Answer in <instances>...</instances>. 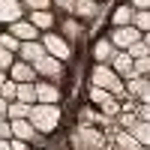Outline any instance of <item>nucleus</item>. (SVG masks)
<instances>
[{
  "instance_id": "nucleus-13",
  "label": "nucleus",
  "mask_w": 150,
  "mask_h": 150,
  "mask_svg": "<svg viewBox=\"0 0 150 150\" xmlns=\"http://www.w3.org/2000/svg\"><path fill=\"white\" fill-rule=\"evenodd\" d=\"M24 18V6H21V0H0V24H9L12 21H18Z\"/></svg>"
},
{
  "instance_id": "nucleus-26",
  "label": "nucleus",
  "mask_w": 150,
  "mask_h": 150,
  "mask_svg": "<svg viewBox=\"0 0 150 150\" xmlns=\"http://www.w3.org/2000/svg\"><path fill=\"white\" fill-rule=\"evenodd\" d=\"M108 96H111V93H108V90H102V87H93V84L87 87V102H90V105H96V108L102 105Z\"/></svg>"
},
{
  "instance_id": "nucleus-16",
  "label": "nucleus",
  "mask_w": 150,
  "mask_h": 150,
  "mask_svg": "<svg viewBox=\"0 0 150 150\" xmlns=\"http://www.w3.org/2000/svg\"><path fill=\"white\" fill-rule=\"evenodd\" d=\"M18 60H27V63H33V60H39L42 54H45V48H42V42L39 39H30V42H18Z\"/></svg>"
},
{
  "instance_id": "nucleus-28",
  "label": "nucleus",
  "mask_w": 150,
  "mask_h": 150,
  "mask_svg": "<svg viewBox=\"0 0 150 150\" xmlns=\"http://www.w3.org/2000/svg\"><path fill=\"white\" fill-rule=\"evenodd\" d=\"M147 72H150V57H135V60H132V78L147 75Z\"/></svg>"
},
{
  "instance_id": "nucleus-6",
  "label": "nucleus",
  "mask_w": 150,
  "mask_h": 150,
  "mask_svg": "<svg viewBox=\"0 0 150 150\" xmlns=\"http://www.w3.org/2000/svg\"><path fill=\"white\" fill-rule=\"evenodd\" d=\"M102 132H105V138H108V147H114V150H147L144 144L135 141L126 129H120L117 123H111V126L102 129Z\"/></svg>"
},
{
  "instance_id": "nucleus-20",
  "label": "nucleus",
  "mask_w": 150,
  "mask_h": 150,
  "mask_svg": "<svg viewBox=\"0 0 150 150\" xmlns=\"http://www.w3.org/2000/svg\"><path fill=\"white\" fill-rule=\"evenodd\" d=\"M126 132H129L138 144H144V147L150 144V126H147V120H132L129 126H126Z\"/></svg>"
},
{
  "instance_id": "nucleus-12",
  "label": "nucleus",
  "mask_w": 150,
  "mask_h": 150,
  "mask_svg": "<svg viewBox=\"0 0 150 150\" xmlns=\"http://www.w3.org/2000/svg\"><path fill=\"white\" fill-rule=\"evenodd\" d=\"M12 36H15L18 42H30V39H39V30L33 27V24L27 21V18H18V21H12L9 27H6Z\"/></svg>"
},
{
  "instance_id": "nucleus-7",
  "label": "nucleus",
  "mask_w": 150,
  "mask_h": 150,
  "mask_svg": "<svg viewBox=\"0 0 150 150\" xmlns=\"http://www.w3.org/2000/svg\"><path fill=\"white\" fill-rule=\"evenodd\" d=\"M12 123V138H21V141H27L33 147H42L45 144V135L42 132H36V126L24 117V120H9Z\"/></svg>"
},
{
  "instance_id": "nucleus-30",
  "label": "nucleus",
  "mask_w": 150,
  "mask_h": 150,
  "mask_svg": "<svg viewBox=\"0 0 150 150\" xmlns=\"http://www.w3.org/2000/svg\"><path fill=\"white\" fill-rule=\"evenodd\" d=\"M0 45H3L6 51H12V54L18 51V39H15V36H12L9 30H3V33H0Z\"/></svg>"
},
{
  "instance_id": "nucleus-11",
  "label": "nucleus",
  "mask_w": 150,
  "mask_h": 150,
  "mask_svg": "<svg viewBox=\"0 0 150 150\" xmlns=\"http://www.w3.org/2000/svg\"><path fill=\"white\" fill-rule=\"evenodd\" d=\"M6 72H9V78L15 81V84H33V81H36L33 63H27V60H12Z\"/></svg>"
},
{
  "instance_id": "nucleus-33",
  "label": "nucleus",
  "mask_w": 150,
  "mask_h": 150,
  "mask_svg": "<svg viewBox=\"0 0 150 150\" xmlns=\"http://www.w3.org/2000/svg\"><path fill=\"white\" fill-rule=\"evenodd\" d=\"M9 147H12V150H33V144L21 141V138H9Z\"/></svg>"
},
{
  "instance_id": "nucleus-4",
  "label": "nucleus",
  "mask_w": 150,
  "mask_h": 150,
  "mask_svg": "<svg viewBox=\"0 0 150 150\" xmlns=\"http://www.w3.org/2000/svg\"><path fill=\"white\" fill-rule=\"evenodd\" d=\"M33 72H36V78H45L51 84H63V78H66L63 60H57L51 54H42L39 60H33Z\"/></svg>"
},
{
  "instance_id": "nucleus-27",
  "label": "nucleus",
  "mask_w": 150,
  "mask_h": 150,
  "mask_svg": "<svg viewBox=\"0 0 150 150\" xmlns=\"http://www.w3.org/2000/svg\"><path fill=\"white\" fill-rule=\"evenodd\" d=\"M99 111H102L105 117H117L120 114V99H114V96H108L102 105H99Z\"/></svg>"
},
{
  "instance_id": "nucleus-15",
  "label": "nucleus",
  "mask_w": 150,
  "mask_h": 150,
  "mask_svg": "<svg viewBox=\"0 0 150 150\" xmlns=\"http://www.w3.org/2000/svg\"><path fill=\"white\" fill-rule=\"evenodd\" d=\"M108 66L114 69L120 78H132V57H129L126 51H114L111 60H108Z\"/></svg>"
},
{
  "instance_id": "nucleus-18",
  "label": "nucleus",
  "mask_w": 150,
  "mask_h": 150,
  "mask_svg": "<svg viewBox=\"0 0 150 150\" xmlns=\"http://www.w3.org/2000/svg\"><path fill=\"white\" fill-rule=\"evenodd\" d=\"M27 21H30V24H33V27L39 30V33L51 30L54 24H57V21H54V12H51V9H36V12H30V18H27Z\"/></svg>"
},
{
  "instance_id": "nucleus-8",
  "label": "nucleus",
  "mask_w": 150,
  "mask_h": 150,
  "mask_svg": "<svg viewBox=\"0 0 150 150\" xmlns=\"http://www.w3.org/2000/svg\"><path fill=\"white\" fill-rule=\"evenodd\" d=\"M138 39H141V33L135 30L132 24H123V27H111V30H108V42L114 45L117 51H126V48L135 45Z\"/></svg>"
},
{
  "instance_id": "nucleus-17",
  "label": "nucleus",
  "mask_w": 150,
  "mask_h": 150,
  "mask_svg": "<svg viewBox=\"0 0 150 150\" xmlns=\"http://www.w3.org/2000/svg\"><path fill=\"white\" fill-rule=\"evenodd\" d=\"M60 36L72 45V42H78L81 36H84V24L78 18H63V24H60Z\"/></svg>"
},
{
  "instance_id": "nucleus-22",
  "label": "nucleus",
  "mask_w": 150,
  "mask_h": 150,
  "mask_svg": "<svg viewBox=\"0 0 150 150\" xmlns=\"http://www.w3.org/2000/svg\"><path fill=\"white\" fill-rule=\"evenodd\" d=\"M132 12H135V9H132L129 3L117 6V9H114V15H111V27H123V24H129V21H132Z\"/></svg>"
},
{
  "instance_id": "nucleus-1",
  "label": "nucleus",
  "mask_w": 150,
  "mask_h": 150,
  "mask_svg": "<svg viewBox=\"0 0 150 150\" xmlns=\"http://www.w3.org/2000/svg\"><path fill=\"white\" fill-rule=\"evenodd\" d=\"M27 120L36 126V132H42L45 138L48 135H54L60 129V120H63V114H60V105H48V102H33L30 105V114Z\"/></svg>"
},
{
  "instance_id": "nucleus-5",
  "label": "nucleus",
  "mask_w": 150,
  "mask_h": 150,
  "mask_svg": "<svg viewBox=\"0 0 150 150\" xmlns=\"http://www.w3.org/2000/svg\"><path fill=\"white\" fill-rule=\"evenodd\" d=\"M39 42H42V48H45V54H51V57H57V60H63V63H66V60H72V45H69L60 33L45 30Z\"/></svg>"
},
{
  "instance_id": "nucleus-29",
  "label": "nucleus",
  "mask_w": 150,
  "mask_h": 150,
  "mask_svg": "<svg viewBox=\"0 0 150 150\" xmlns=\"http://www.w3.org/2000/svg\"><path fill=\"white\" fill-rule=\"evenodd\" d=\"M24 12H36V9H51V0H21Z\"/></svg>"
},
{
  "instance_id": "nucleus-10",
  "label": "nucleus",
  "mask_w": 150,
  "mask_h": 150,
  "mask_svg": "<svg viewBox=\"0 0 150 150\" xmlns=\"http://www.w3.org/2000/svg\"><path fill=\"white\" fill-rule=\"evenodd\" d=\"M123 90H126V96L135 99V102H150V81H147V75L123 78Z\"/></svg>"
},
{
  "instance_id": "nucleus-21",
  "label": "nucleus",
  "mask_w": 150,
  "mask_h": 150,
  "mask_svg": "<svg viewBox=\"0 0 150 150\" xmlns=\"http://www.w3.org/2000/svg\"><path fill=\"white\" fill-rule=\"evenodd\" d=\"M30 114V105L18 102V99H12V102H6V120H24Z\"/></svg>"
},
{
  "instance_id": "nucleus-3",
  "label": "nucleus",
  "mask_w": 150,
  "mask_h": 150,
  "mask_svg": "<svg viewBox=\"0 0 150 150\" xmlns=\"http://www.w3.org/2000/svg\"><path fill=\"white\" fill-rule=\"evenodd\" d=\"M90 84L93 87H102V90H108L114 99H126V90H123V78L111 69L108 63H96L90 69Z\"/></svg>"
},
{
  "instance_id": "nucleus-2",
  "label": "nucleus",
  "mask_w": 150,
  "mask_h": 150,
  "mask_svg": "<svg viewBox=\"0 0 150 150\" xmlns=\"http://www.w3.org/2000/svg\"><path fill=\"white\" fill-rule=\"evenodd\" d=\"M69 150H108V138L99 126L75 123L72 132H69Z\"/></svg>"
},
{
  "instance_id": "nucleus-14",
  "label": "nucleus",
  "mask_w": 150,
  "mask_h": 150,
  "mask_svg": "<svg viewBox=\"0 0 150 150\" xmlns=\"http://www.w3.org/2000/svg\"><path fill=\"white\" fill-rule=\"evenodd\" d=\"M72 15L78 21H93L99 15V0H75L72 3Z\"/></svg>"
},
{
  "instance_id": "nucleus-35",
  "label": "nucleus",
  "mask_w": 150,
  "mask_h": 150,
  "mask_svg": "<svg viewBox=\"0 0 150 150\" xmlns=\"http://www.w3.org/2000/svg\"><path fill=\"white\" fill-rule=\"evenodd\" d=\"M129 6H132V9H147L150 0H129Z\"/></svg>"
},
{
  "instance_id": "nucleus-34",
  "label": "nucleus",
  "mask_w": 150,
  "mask_h": 150,
  "mask_svg": "<svg viewBox=\"0 0 150 150\" xmlns=\"http://www.w3.org/2000/svg\"><path fill=\"white\" fill-rule=\"evenodd\" d=\"M72 3L75 0H51V6H60L63 12H72Z\"/></svg>"
},
{
  "instance_id": "nucleus-25",
  "label": "nucleus",
  "mask_w": 150,
  "mask_h": 150,
  "mask_svg": "<svg viewBox=\"0 0 150 150\" xmlns=\"http://www.w3.org/2000/svg\"><path fill=\"white\" fill-rule=\"evenodd\" d=\"M15 99L24 105H33L36 102V90H33V84H18L15 87Z\"/></svg>"
},
{
  "instance_id": "nucleus-32",
  "label": "nucleus",
  "mask_w": 150,
  "mask_h": 150,
  "mask_svg": "<svg viewBox=\"0 0 150 150\" xmlns=\"http://www.w3.org/2000/svg\"><path fill=\"white\" fill-rule=\"evenodd\" d=\"M0 138H6V141L12 138V123L6 117H0Z\"/></svg>"
},
{
  "instance_id": "nucleus-37",
  "label": "nucleus",
  "mask_w": 150,
  "mask_h": 150,
  "mask_svg": "<svg viewBox=\"0 0 150 150\" xmlns=\"http://www.w3.org/2000/svg\"><path fill=\"white\" fill-rule=\"evenodd\" d=\"M3 81H6V72H0V84H3Z\"/></svg>"
},
{
  "instance_id": "nucleus-36",
  "label": "nucleus",
  "mask_w": 150,
  "mask_h": 150,
  "mask_svg": "<svg viewBox=\"0 0 150 150\" xmlns=\"http://www.w3.org/2000/svg\"><path fill=\"white\" fill-rule=\"evenodd\" d=\"M0 117H6V99H0Z\"/></svg>"
},
{
  "instance_id": "nucleus-19",
  "label": "nucleus",
  "mask_w": 150,
  "mask_h": 150,
  "mask_svg": "<svg viewBox=\"0 0 150 150\" xmlns=\"http://www.w3.org/2000/svg\"><path fill=\"white\" fill-rule=\"evenodd\" d=\"M114 51H117V48L108 42V36H99V39L93 42V60H96V63H108Z\"/></svg>"
},
{
  "instance_id": "nucleus-23",
  "label": "nucleus",
  "mask_w": 150,
  "mask_h": 150,
  "mask_svg": "<svg viewBox=\"0 0 150 150\" xmlns=\"http://www.w3.org/2000/svg\"><path fill=\"white\" fill-rule=\"evenodd\" d=\"M126 54L135 60V57H150V42H147V33H141V39L126 48Z\"/></svg>"
},
{
  "instance_id": "nucleus-9",
  "label": "nucleus",
  "mask_w": 150,
  "mask_h": 150,
  "mask_svg": "<svg viewBox=\"0 0 150 150\" xmlns=\"http://www.w3.org/2000/svg\"><path fill=\"white\" fill-rule=\"evenodd\" d=\"M33 90H36V102L60 105V99H63L60 84H51V81H45V78H36V81H33Z\"/></svg>"
},
{
  "instance_id": "nucleus-24",
  "label": "nucleus",
  "mask_w": 150,
  "mask_h": 150,
  "mask_svg": "<svg viewBox=\"0 0 150 150\" xmlns=\"http://www.w3.org/2000/svg\"><path fill=\"white\" fill-rule=\"evenodd\" d=\"M129 24H132V27L138 30V33H147V30H150V15H147V9H135Z\"/></svg>"
},
{
  "instance_id": "nucleus-31",
  "label": "nucleus",
  "mask_w": 150,
  "mask_h": 150,
  "mask_svg": "<svg viewBox=\"0 0 150 150\" xmlns=\"http://www.w3.org/2000/svg\"><path fill=\"white\" fill-rule=\"evenodd\" d=\"M12 60H15V57H12V51H6V48L0 45V72H6V69H9V63H12Z\"/></svg>"
}]
</instances>
